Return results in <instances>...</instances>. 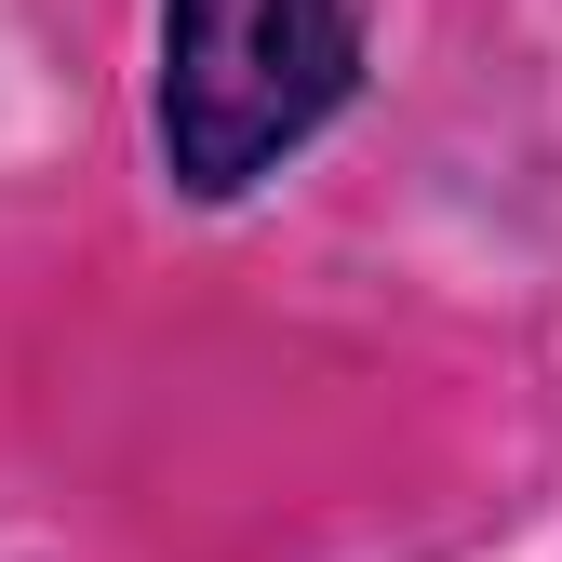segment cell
I'll use <instances>...</instances> for the list:
<instances>
[{
    "label": "cell",
    "mask_w": 562,
    "mask_h": 562,
    "mask_svg": "<svg viewBox=\"0 0 562 562\" xmlns=\"http://www.w3.org/2000/svg\"><path fill=\"white\" fill-rule=\"evenodd\" d=\"M362 94V0H161L148 27V148L188 201L268 188Z\"/></svg>",
    "instance_id": "1"
}]
</instances>
